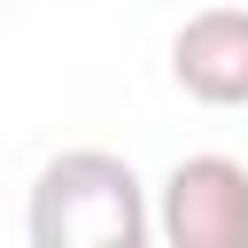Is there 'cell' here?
I'll use <instances>...</instances> for the list:
<instances>
[{
    "label": "cell",
    "instance_id": "2",
    "mask_svg": "<svg viewBox=\"0 0 248 248\" xmlns=\"http://www.w3.org/2000/svg\"><path fill=\"white\" fill-rule=\"evenodd\" d=\"M147 209L170 248H248V163L240 155H178Z\"/></svg>",
    "mask_w": 248,
    "mask_h": 248
},
{
    "label": "cell",
    "instance_id": "3",
    "mask_svg": "<svg viewBox=\"0 0 248 248\" xmlns=\"http://www.w3.org/2000/svg\"><path fill=\"white\" fill-rule=\"evenodd\" d=\"M170 78L202 108H248V8H202L170 31Z\"/></svg>",
    "mask_w": 248,
    "mask_h": 248
},
{
    "label": "cell",
    "instance_id": "1",
    "mask_svg": "<svg viewBox=\"0 0 248 248\" xmlns=\"http://www.w3.org/2000/svg\"><path fill=\"white\" fill-rule=\"evenodd\" d=\"M23 232L31 248H140L155 232L147 178L116 147H62L31 178Z\"/></svg>",
    "mask_w": 248,
    "mask_h": 248
}]
</instances>
